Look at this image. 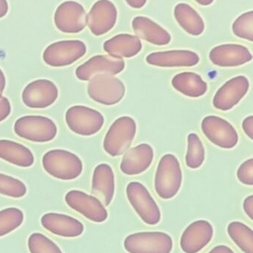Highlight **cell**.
Instances as JSON below:
<instances>
[{
    "label": "cell",
    "instance_id": "4316f807",
    "mask_svg": "<svg viewBox=\"0 0 253 253\" xmlns=\"http://www.w3.org/2000/svg\"><path fill=\"white\" fill-rule=\"evenodd\" d=\"M172 84L175 90L189 97H200L207 90L206 83L195 73H181L173 77Z\"/></svg>",
    "mask_w": 253,
    "mask_h": 253
},
{
    "label": "cell",
    "instance_id": "5b68a950",
    "mask_svg": "<svg viewBox=\"0 0 253 253\" xmlns=\"http://www.w3.org/2000/svg\"><path fill=\"white\" fill-rule=\"evenodd\" d=\"M136 133V123L133 119L123 117L111 125L105 135L103 148L110 156H118L130 147Z\"/></svg>",
    "mask_w": 253,
    "mask_h": 253
},
{
    "label": "cell",
    "instance_id": "d4e9b609",
    "mask_svg": "<svg viewBox=\"0 0 253 253\" xmlns=\"http://www.w3.org/2000/svg\"><path fill=\"white\" fill-rule=\"evenodd\" d=\"M0 159L20 168H29L34 162L30 149L10 140H0Z\"/></svg>",
    "mask_w": 253,
    "mask_h": 253
},
{
    "label": "cell",
    "instance_id": "7c38bea8",
    "mask_svg": "<svg viewBox=\"0 0 253 253\" xmlns=\"http://www.w3.org/2000/svg\"><path fill=\"white\" fill-rule=\"evenodd\" d=\"M68 207L96 223H102L108 218V212L99 199L80 190H71L65 197Z\"/></svg>",
    "mask_w": 253,
    "mask_h": 253
},
{
    "label": "cell",
    "instance_id": "5bb4252c",
    "mask_svg": "<svg viewBox=\"0 0 253 253\" xmlns=\"http://www.w3.org/2000/svg\"><path fill=\"white\" fill-rule=\"evenodd\" d=\"M124 61L107 55L93 56L76 69V77L81 81H90L102 74L116 75L124 70Z\"/></svg>",
    "mask_w": 253,
    "mask_h": 253
},
{
    "label": "cell",
    "instance_id": "7a4b0ae2",
    "mask_svg": "<svg viewBox=\"0 0 253 253\" xmlns=\"http://www.w3.org/2000/svg\"><path fill=\"white\" fill-rule=\"evenodd\" d=\"M181 182L182 172L178 159L172 154L165 155L160 159L156 171V193L161 199H172L179 191Z\"/></svg>",
    "mask_w": 253,
    "mask_h": 253
},
{
    "label": "cell",
    "instance_id": "9a60e30c",
    "mask_svg": "<svg viewBox=\"0 0 253 253\" xmlns=\"http://www.w3.org/2000/svg\"><path fill=\"white\" fill-rule=\"evenodd\" d=\"M117 10L109 0H99L92 6L87 16V24L91 32L102 36L111 31L117 22Z\"/></svg>",
    "mask_w": 253,
    "mask_h": 253
},
{
    "label": "cell",
    "instance_id": "ab89813d",
    "mask_svg": "<svg viewBox=\"0 0 253 253\" xmlns=\"http://www.w3.org/2000/svg\"><path fill=\"white\" fill-rule=\"evenodd\" d=\"M8 11V3L7 0H0V18L4 17Z\"/></svg>",
    "mask_w": 253,
    "mask_h": 253
},
{
    "label": "cell",
    "instance_id": "60d3db41",
    "mask_svg": "<svg viewBox=\"0 0 253 253\" xmlns=\"http://www.w3.org/2000/svg\"><path fill=\"white\" fill-rule=\"evenodd\" d=\"M6 85V79L3 71L0 69V99L2 97L3 92Z\"/></svg>",
    "mask_w": 253,
    "mask_h": 253
},
{
    "label": "cell",
    "instance_id": "1f68e13d",
    "mask_svg": "<svg viewBox=\"0 0 253 253\" xmlns=\"http://www.w3.org/2000/svg\"><path fill=\"white\" fill-rule=\"evenodd\" d=\"M28 246L30 253H62L53 241L40 233L29 236Z\"/></svg>",
    "mask_w": 253,
    "mask_h": 253
},
{
    "label": "cell",
    "instance_id": "484cf974",
    "mask_svg": "<svg viewBox=\"0 0 253 253\" xmlns=\"http://www.w3.org/2000/svg\"><path fill=\"white\" fill-rule=\"evenodd\" d=\"M174 15L180 26L190 35L199 36L204 31L203 19L190 4L186 3L177 4Z\"/></svg>",
    "mask_w": 253,
    "mask_h": 253
},
{
    "label": "cell",
    "instance_id": "277c9868",
    "mask_svg": "<svg viewBox=\"0 0 253 253\" xmlns=\"http://www.w3.org/2000/svg\"><path fill=\"white\" fill-rule=\"evenodd\" d=\"M124 248L129 253H171L173 242L163 232H141L127 236Z\"/></svg>",
    "mask_w": 253,
    "mask_h": 253
},
{
    "label": "cell",
    "instance_id": "52a82bcc",
    "mask_svg": "<svg viewBox=\"0 0 253 253\" xmlns=\"http://www.w3.org/2000/svg\"><path fill=\"white\" fill-rule=\"evenodd\" d=\"M124 84L109 74L93 77L88 85L91 99L104 105H114L120 102L125 95Z\"/></svg>",
    "mask_w": 253,
    "mask_h": 253
},
{
    "label": "cell",
    "instance_id": "3957f363",
    "mask_svg": "<svg viewBox=\"0 0 253 253\" xmlns=\"http://www.w3.org/2000/svg\"><path fill=\"white\" fill-rule=\"evenodd\" d=\"M13 129L18 136L33 142H49L57 133V127L53 120L42 116L21 117L16 120Z\"/></svg>",
    "mask_w": 253,
    "mask_h": 253
},
{
    "label": "cell",
    "instance_id": "6da1fadb",
    "mask_svg": "<svg viewBox=\"0 0 253 253\" xmlns=\"http://www.w3.org/2000/svg\"><path fill=\"white\" fill-rule=\"evenodd\" d=\"M43 168L53 178L70 181L78 178L83 163L77 155L65 150H51L43 156Z\"/></svg>",
    "mask_w": 253,
    "mask_h": 253
},
{
    "label": "cell",
    "instance_id": "83f0119b",
    "mask_svg": "<svg viewBox=\"0 0 253 253\" xmlns=\"http://www.w3.org/2000/svg\"><path fill=\"white\" fill-rule=\"evenodd\" d=\"M227 232L232 240L245 253H253L252 229L239 221H233L227 227Z\"/></svg>",
    "mask_w": 253,
    "mask_h": 253
},
{
    "label": "cell",
    "instance_id": "74e56055",
    "mask_svg": "<svg viewBox=\"0 0 253 253\" xmlns=\"http://www.w3.org/2000/svg\"><path fill=\"white\" fill-rule=\"evenodd\" d=\"M126 3L133 8H141L145 5L147 0H126Z\"/></svg>",
    "mask_w": 253,
    "mask_h": 253
},
{
    "label": "cell",
    "instance_id": "cb8c5ba5",
    "mask_svg": "<svg viewBox=\"0 0 253 253\" xmlns=\"http://www.w3.org/2000/svg\"><path fill=\"white\" fill-rule=\"evenodd\" d=\"M103 49L109 56L116 58H130L136 56L142 49V43L136 36L118 34L104 42Z\"/></svg>",
    "mask_w": 253,
    "mask_h": 253
},
{
    "label": "cell",
    "instance_id": "8992f818",
    "mask_svg": "<svg viewBox=\"0 0 253 253\" xmlns=\"http://www.w3.org/2000/svg\"><path fill=\"white\" fill-rule=\"evenodd\" d=\"M126 195L132 208L144 223L156 225L160 222V209L144 184L136 181L129 183L126 187Z\"/></svg>",
    "mask_w": 253,
    "mask_h": 253
},
{
    "label": "cell",
    "instance_id": "7402d4cb",
    "mask_svg": "<svg viewBox=\"0 0 253 253\" xmlns=\"http://www.w3.org/2000/svg\"><path fill=\"white\" fill-rule=\"evenodd\" d=\"M92 194L104 206H108L114 195V175L106 164L98 165L94 170L92 184Z\"/></svg>",
    "mask_w": 253,
    "mask_h": 253
},
{
    "label": "cell",
    "instance_id": "f1b7e54d",
    "mask_svg": "<svg viewBox=\"0 0 253 253\" xmlns=\"http://www.w3.org/2000/svg\"><path fill=\"white\" fill-rule=\"evenodd\" d=\"M23 221V212L19 208H8L0 211V237L20 227Z\"/></svg>",
    "mask_w": 253,
    "mask_h": 253
},
{
    "label": "cell",
    "instance_id": "d590c367",
    "mask_svg": "<svg viewBox=\"0 0 253 253\" xmlns=\"http://www.w3.org/2000/svg\"><path fill=\"white\" fill-rule=\"evenodd\" d=\"M244 130H245V133L253 139V117H248V118L245 119L244 120L243 124Z\"/></svg>",
    "mask_w": 253,
    "mask_h": 253
},
{
    "label": "cell",
    "instance_id": "4fadbf2b",
    "mask_svg": "<svg viewBox=\"0 0 253 253\" xmlns=\"http://www.w3.org/2000/svg\"><path fill=\"white\" fill-rule=\"evenodd\" d=\"M202 127L206 138L218 147L231 149L238 144L237 131L230 123L220 117H205L202 121Z\"/></svg>",
    "mask_w": 253,
    "mask_h": 253
},
{
    "label": "cell",
    "instance_id": "30bf717a",
    "mask_svg": "<svg viewBox=\"0 0 253 253\" xmlns=\"http://www.w3.org/2000/svg\"><path fill=\"white\" fill-rule=\"evenodd\" d=\"M54 23L58 30L65 34L81 32L87 25V14L81 4L66 1L59 4L54 14Z\"/></svg>",
    "mask_w": 253,
    "mask_h": 253
},
{
    "label": "cell",
    "instance_id": "e575fe53",
    "mask_svg": "<svg viewBox=\"0 0 253 253\" xmlns=\"http://www.w3.org/2000/svg\"><path fill=\"white\" fill-rule=\"evenodd\" d=\"M11 106L10 102L6 97L0 99V123L4 121L10 115Z\"/></svg>",
    "mask_w": 253,
    "mask_h": 253
},
{
    "label": "cell",
    "instance_id": "d6986e66",
    "mask_svg": "<svg viewBox=\"0 0 253 253\" xmlns=\"http://www.w3.org/2000/svg\"><path fill=\"white\" fill-rule=\"evenodd\" d=\"M209 59L218 66L237 67L251 62L253 56L245 46L226 44L212 48L209 53Z\"/></svg>",
    "mask_w": 253,
    "mask_h": 253
},
{
    "label": "cell",
    "instance_id": "f35d334b",
    "mask_svg": "<svg viewBox=\"0 0 253 253\" xmlns=\"http://www.w3.org/2000/svg\"><path fill=\"white\" fill-rule=\"evenodd\" d=\"M208 253H234L233 250L225 245H219L214 248L210 252Z\"/></svg>",
    "mask_w": 253,
    "mask_h": 253
},
{
    "label": "cell",
    "instance_id": "2e32d148",
    "mask_svg": "<svg viewBox=\"0 0 253 253\" xmlns=\"http://www.w3.org/2000/svg\"><path fill=\"white\" fill-rule=\"evenodd\" d=\"M249 87L250 83L247 77L239 76L231 79L215 93L214 107L220 111L231 110L243 99Z\"/></svg>",
    "mask_w": 253,
    "mask_h": 253
},
{
    "label": "cell",
    "instance_id": "f546056e",
    "mask_svg": "<svg viewBox=\"0 0 253 253\" xmlns=\"http://www.w3.org/2000/svg\"><path fill=\"white\" fill-rule=\"evenodd\" d=\"M204 159L205 150L202 141L196 133L190 134L186 164L191 169H197L202 166Z\"/></svg>",
    "mask_w": 253,
    "mask_h": 253
},
{
    "label": "cell",
    "instance_id": "ba28073f",
    "mask_svg": "<svg viewBox=\"0 0 253 253\" xmlns=\"http://www.w3.org/2000/svg\"><path fill=\"white\" fill-rule=\"evenodd\" d=\"M86 53V46L80 40H63L52 43L43 53L44 62L54 68L68 66L77 62Z\"/></svg>",
    "mask_w": 253,
    "mask_h": 253
},
{
    "label": "cell",
    "instance_id": "44dd1931",
    "mask_svg": "<svg viewBox=\"0 0 253 253\" xmlns=\"http://www.w3.org/2000/svg\"><path fill=\"white\" fill-rule=\"evenodd\" d=\"M199 60L197 53L186 50L154 52L147 57V62L150 65L163 68L195 66Z\"/></svg>",
    "mask_w": 253,
    "mask_h": 253
},
{
    "label": "cell",
    "instance_id": "836d02e7",
    "mask_svg": "<svg viewBox=\"0 0 253 253\" xmlns=\"http://www.w3.org/2000/svg\"><path fill=\"white\" fill-rule=\"evenodd\" d=\"M238 178L239 181L246 185L252 186L253 184V159L244 162L238 169Z\"/></svg>",
    "mask_w": 253,
    "mask_h": 253
},
{
    "label": "cell",
    "instance_id": "e0dca14e",
    "mask_svg": "<svg viewBox=\"0 0 253 253\" xmlns=\"http://www.w3.org/2000/svg\"><path fill=\"white\" fill-rule=\"evenodd\" d=\"M213 227L209 221L199 220L188 226L181 239V250L185 253H198L212 240Z\"/></svg>",
    "mask_w": 253,
    "mask_h": 253
},
{
    "label": "cell",
    "instance_id": "9c48e42d",
    "mask_svg": "<svg viewBox=\"0 0 253 253\" xmlns=\"http://www.w3.org/2000/svg\"><path fill=\"white\" fill-rule=\"evenodd\" d=\"M65 122L74 133L90 136L101 130L104 124V117L92 108L75 105L66 111Z\"/></svg>",
    "mask_w": 253,
    "mask_h": 253
},
{
    "label": "cell",
    "instance_id": "b9f144b4",
    "mask_svg": "<svg viewBox=\"0 0 253 253\" xmlns=\"http://www.w3.org/2000/svg\"><path fill=\"white\" fill-rule=\"evenodd\" d=\"M199 4L203 6L209 5L213 2L214 0H196Z\"/></svg>",
    "mask_w": 253,
    "mask_h": 253
},
{
    "label": "cell",
    "instance_id": "ac0fdd59",
    "mask_svg": "<svg viewBox=\"0 0 253 253\" xmlns=\"http://www.w3.org/2000/svg\"><path fill=\"white\" fill-rule=\"evenodd\" d=\"M42 226L52 234L64 238L81 236L84 226L78 220L65 214L49 212L41 218Z\"/></svg>",
    "mask_w": 253,
    "mask_h": 253
},
{
    "label": "cell",
    "instance_id": "8fae6325",
    "mask_svg": "<svg viewBox=\"0 0 253 253\" xmlns=\"http://www.w3.org/2000/svg\"><path fill=\"white\" fill-rule=\"evenodd\" d=\"M57 87L49 80H37L26 85L22 91V102L32 109H45L58 98Z\"/></svg>",
    "mask_w": 253,
    "mask_h": 253
},
{
    "label": "cell",
    "instance_id": "8d00e7d4",
    "mask_svg": "<svg viewBox=\"0 0 253 253\" xmlns=\"http://www.w3.org/2000/svg\"><path fill=\"white\" fill-rule=\"evenodd\" d=\"M244 210L251 220H253V196H248L244 202Z\"/></svg>",
    "mask_w": 253,
    "mask_h": 253
},
{
    "label": "cell",
    "instance_id": "4dcf8cb0",
    "mask_svg": "<svg viewBox=\"0 0 253 253\" xmlns=\"http://www.w3.org/2000/svg\"><path fill=\"white\" fill-rule=\"evenodd\" d=\"M26 193V186L20 180L0 173V194L19 199L25 196Z\"/></svg>",
    "mask_w": 253,
    "mask_h": 253
},
{
    "label": "cell",
    "instance_id": "603a6c76",
    "mask_svg": "<svg viewBox=\"0 0 253 253\" xmlns=\"http://www.w3.org/2000/svg\"><path fill=\"white\" fill-rule=\"evenodd\" d=\"M132 28L136 35L155 45H166L171 42L168 31L146 16H136L132 20Z\"/></svg>",
    "mask_w": 253,
    "mask_h": 253
},
{
    "label": "cell",
    "instance_id": "d6a6232c",
    "mask_svg": "<svg viewBox=\"0 0 253 253\" xmlns=\"http://www.w3.org/2000/svg\"><path fill=\"white\" fill-rule=\"evenodd\" d=\"M233 31L239 38L253 41V12H247L237 18L233 25Z\"/></svg>",
    "mask_w": 253,
    "mask_h": 253
},
{
    "label": "cell",
    "instance_id": "ffe728a7",
    "mask_svg": "<svg viewBox=\"0 0 253 253\" xmlns=\"http://www.w3.org/2000/svg\"><path fill=\"white\" fill-rule=\"evenodd\" d=\"M154 157L152 147L141 144L126 152L120 164V169L128 175H138L147 170Z\"/></svg>",
    "mask_w": 253,
    "mask_h": 253
}]
</instances>
